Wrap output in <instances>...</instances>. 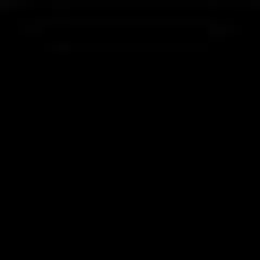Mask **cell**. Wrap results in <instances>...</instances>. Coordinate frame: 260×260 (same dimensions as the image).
<instances>
[]
</instances>
